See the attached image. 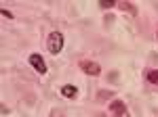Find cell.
Segmentation results:
<instances>
[{
    "label": "cell",
    "instance_id": "cell-2",
    "mask_svg": "<svg viewBox=\"0 0 158 117\" xmlns=\"http://www.w3.org/2000/svg\"><path fill=\"white\" fill-rule=\"evenodd\" d=\"M80 69L85 71L86 75H91V77H97L99 73H101V67H99V63H95V61H82L80 63Z\"/></svg>",
    "mask_w": 158,
    "mask_h": 117
},
{
    "label": "cell",
    "instance_id": "cell-8",
    "mask_svg": "<svg viewBox=\"0 0 158 117\" xmlns=\"http://www.w3.org/2000/svg\"><path fill=\"white\" fill-rule=\"evenodd\" d=\"M122 9H124L127 13H135V6L133 4H127V2H122Z\"/></svg>",
    "mask_w": 158,
    "mask_h": 117
},
{
    "label": "cell",
    "instance_id": "cell-3",
    "mask_svg": "<svg viewBox=\"0 0 158 117\" xmlns=\"http://www.w3.org/2000/svg\"><path fill=\"white\" fill-rule=\"evenodd\" d=\"M30 65H32V67H34L38 73H47V63H44V58L40 57L38 52L30 55Z\"/></svg>",
    "mask_w": 158,
    "mask_h": 117
},
{
    "label": "cell",
    "instance_id": "cell-6",
    "mask_svg": "<svg viewBox=\"0 0 158 117\" xmlns=\"http://www.w3.org/2000/svg\"><path fill=\"white\" fill-rule=\"evenodd\" d=\"M146 80H148L150 84H158V69L148 71V73H146Z\"/></svg>",
    "mask_w": 158,
    "mask_h": 117
},
{
    "label": "cell",
    "instance_id": "cell-9",
    "mask_svg": "<svg viewBox=\"0 0 158 117\" xmlns=\"http://www.w3.org/2000/svg\"><path fill=\"white\" fill-rule=\"evenodd\" d=\"M0 13H2V17H6V19H13V15H11V13H9V11H4V9H2V11H0Z\"/></svg>",
    "mask_w": 158,
    "mask_h": 117
},
{
    "label": "cell",
    "instance_id": "cell-5",
    "mask_svg": "<svg viewBox=\"0 0 158 117\" xmlns=\"http://www.w3.org/2000/svg\"><path fill=\"white\" fill-rule=\"evenodd\" d=\"M76 92H78V88L72 86V84H68V86H63V88H61V96H65V98H74Z\"/></svg>",
    "mask_w": 158,
    "mask_h": 117
},
{
    "label": "cell",
    "instance_id": "cell-4",
    "mask_svg": "<svg viewBox=\"0 0 158 117\" xmlns=\"http://www.w3.org/2000/svg\"><path fill=\"white\" fill-rule=\"evenodd\" d=\"M110 113H112V115H122V117H127L124 103H120V100H112V103H110Z\"/></svg>",
    "mask_w": 158,
    "mask_h": 117
},
{
    "label": "cell",
    "instance_id": "cell-10",
    "mask_svg": "<svg viewBox=\"0 0 158 117\" xmlns=\"http://www.w3.org/2000/svg\"><path fill=\"white\" fill-rule=\"evenodd\" d=\"M156 38H158V32H156Z\"/></svg>",
    "mask_w": 158,
    "mask_h": 117
},
{
    "label": "cell",
    "instance_id": "cell-1",
    "mask_svg": "<svg viewBox=\"0 0 158 117\" xmlns=\"http://www.w3.org/2000/svg\"><path fill=\"white\" fill-rule=\"evenodd\" d=\"M63 48V34L61 32H51L49 34V50L53 55H59Z\"/></svg>",
    "mask_w": 158,
    "mask_h": 117
},
{
    "label": "cell",
    "instance_id": "cell-7",
    "mask_svg": "<svg viewBox=\"0 0 158 117\" xmlns=\"http://www.w3.org/2000/svg\"><path fill=\"white\" fill-rule=\"evenodd\" d=\"M99 6H101V9H112V6H114V2H112V0H101V2H99Z\"/></svg>",
    "mask_w": 158,
    "mask_h": 117
}]
</instances>
